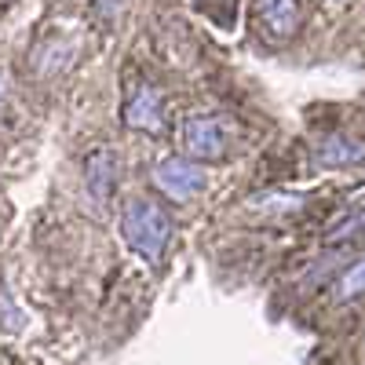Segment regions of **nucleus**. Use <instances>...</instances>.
I'll list each match as a JSON object with an SVG mask.
<instances>
[{
	"mask_svg": "<svg viewBox=\"0 0 365 365\" xmlns=\"http://www.w3.org/2000/svg\"><path fill=\"white\" fill-rule=\"evenodd\" d=\"M84 187L96 201H106L117 187V150L113 146H91L84 154Z\"/></svg>",
	"mask_w": 365,
	"mask_h": 365,
	"instance_id": "nucleus-6",
	"label": "nucleus"
},
{
	"mask_svg": "<svg viewBox=\"0 0 365 365\" xmlns=\"http://www.w3.org/2000/svg\"><path fill=\"white\" fill-rule=\"evenodd\" d=\"M332 296H336L340 303H351V299L365 296V256H361L358 263H351L340 278H336V285H332Z\"/></svg>",
	"mask_w": 365,
	"mask_h": 365,
	"instance_id": "nucleus-8",
	"label": "nucleus"
},
{
	"mask_svg": "<svg viewBox=\"0 0 365 365\" xmlns=\"http://www.w3.org/2000/svg\"><path fill=\"white\" fill-rule=\"evenodd\" d=\"M361 234H365V212H358V216L336 223V227L325 234V241H329V245H340V241H354V237H361Z\"/></svg>",
	"mask_w": 365,
	"mask_h": 365,
	"instance_id": "nucleus-9",
	"label": "nucleus"
},
{
	"mask_svg": "<svg viewBox=\"0 0 365 365\" xmlns=\"http://www.w3.org/2000/svg\"><path fill=\"white\" fill-rule=\"evenodd\" d=\"M4 91H8V81H4V73H0V99H4Z\"/></svg>",
	"mask_w": 365,
	"mask_h": 365,
	"instance_id": "nucleus-10",
	"label": "nucleus"
},
{
	"mask_svg": "<svg viewBox=\"0 0 365 365\" xmlns=\"http://www.w3.org/2000/svg\"><path fill=\"white\" fill-rule=\"evenodd\" d=\"M182 150L197 165L227 158V125L220 117H190L182 125Z\"/></svg>",
	"mask_w": 365,
	"mask_h": 365,
	"instance_id": "nucleus-3",
	"label": "nucleus"
},
{
	"mask_svg": "<svg viewBox=\"0 0 365 365\" xmlns=\"http://www.w3.org/2000/svg\"><path fill=\"white\" fill-rule=\"evenodd\" d=\"M154 187L168 201H179L182 205V201H190L205 187V172L190 158H161L158 168H154Z\"/></svg>",
	"mask_w": 365,
	"mask_h": 365,
	"instance_id": "nucleus-2",
	"label": "nucleus"
},
{
	"mask_svg": "<svg viewBox=\"0 0 365 365\" xmlns=\"http://www.w3.org/2000/svg\"><path fill=\"white\" fill-rule=\"evenodd\" d=\"M120 234H125L128 249L139 252L146 263H161L172 241V220L161 201L135 194L120 205Z\"/></svg>",
	"mask_w": 365,
	"mask_h": 365,
	"instance_id": "nucleus-1",
	"label": "nucleus"
},
{
	"mask_svg": "<svg viewBox=\"0 0 365 365\" xmlns=\"http://www.w3.org/2000/svg\"><path fill=\"white\" fill-rule=\"evenodd\" d=\"M256 22L270 41H292L303 26L299 0H256Z\"/></svg>",
	"mask_w": 365,
	"mask_h": 365,
	"instance_id": "nucleus-4",
	"label": "nucleus"
},
{
	"mask_svg": "<svg viewBox=\"0 0 365 365\" xmlns=\"http://www.w3.org/2000/svg\"><path fill=\"white\" fill-rule=\"evenodd\" d=\"M361 158H365V146L354 143V139H344V135L325 139L322 150H318V165H325V168H347Z\"/></svg>",
	"mask_w": 365,
	"mask_h": 365,
	"instance_id": "nucleus-7",
	"label": "nucleus"
},
{
	"mask_svg": "<svg viewBox=\"0 0 365 365\" xmlns=\"http://www.w3.org/2000/svg\"><path fill=\"white\" fill-rule=\"evenodd\" d=\"M125 125L128 128H139V132H150V135H161L165 132V99L158 88L150 84H139L128 103H125Z\"/></svg>",
	"mask_w": 365,
	"mask_h": 365,
	"instance_id": "nucleus-5",
	"label": "nucleus"
}]
</instances>
